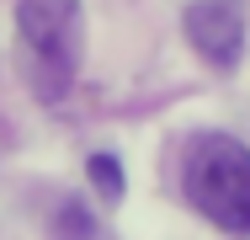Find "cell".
Here are the masks:
<instances>
[{"instance_id": "6da1fadb", "label": "cell", "mask_w": 250, "mask_h": 240, "mask_svg": "<svg viewBox=\"0 0 250 240\" xmlns=\"http://www.w3.org/2000/svg\"><path fill=\"white\" fill-rule=\"evenodd\" d=\"M187 197L224 235L250 240V149L234 134H197L187 144Z\"/></svg>"}, {"instance_id": "7a4b0ae2", "label": "cell", "mask_w": 250, "mask_h": 240, "mask_svg": "<svg viewBox=\"0 0 250 240\" xmlns=\"http://www.w3.org/2000/svg\"><path fill=\"white\" fill-rule=\"evenodd\" d=\"M16 32L32 91L43 101H64L80 70V0H16Z\"/></svg>"}, {"instance_id": "3957f363", "label": "cell", "mask_w": 250, "mask_h": 240, "mask_svg": "<svg viewBox=\"0 0 250 240\" xmlns=\"http://www.w3.org/2000/svg\"><path fill=\"white\" fill-rule=\"evenodd\" d=\"M181 27H187V43L208 64H218V70L240 64V53H245V11H240V0H192Z\"/></svg>"}, {"instance_id": "277c9868", "label": "cell", "mask_w": 250, "mask_h": 240, "mask_svg": "<svg viewBox=\"0 0 250 240\" xmlns=\"http://www.w3.org/2000/svg\"><path fill=\"white\" fill-rule=\"evenodd\" d=\"M59 240H96V219L85 214L80 197H69V203L59 208Z\"/></svg>"}, {"instance_id": "5b68a950", "label": "cell", "mask_w": 250, "mask_h": 240, "mask_svg": "<svg viewBox=\"0 0 250 240\" xmlns=\"http://www.w3.org/2000/svg\"><path fill=\"white\" fill-rule=\"evenodd\" d=\"M91 182L101 187V197H123V166L112 160V155H91Z\"/></svg>"}]
</instances>
